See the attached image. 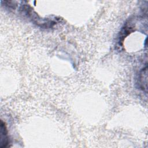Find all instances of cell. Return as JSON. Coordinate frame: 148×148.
Returning <instances> with one entry per match:
<instances>
[{"instance_id":"6da1fadb","label":"cell","mask_w":148,"mask_h":148,"mask_svg":"<svg viewBox=\"0 0 148 148\" xmlns=\"http://www.w3.org/2000/svg\"><path fill=\"white\" fill-rule=\"evenodd\" d=\"M7 129L6 127V125L5 123L1 121V148L6 147L8 145V134H7Z\"/></svg>"},{"instance_id":"7a4b0ae2","label":"cell","mask_w":148,"mask_h":148,"mask_svg":"<svg viewBox=\"0 0 148 148\" xmlns=\"http://www.w3.org/2000/svg\"><path fill=\"white\" fill-rule=\"evenodd\" d=\"M144 80H147V67L143 69V70L141 71V72L140 73V76H139V80H140L139 84H140V87L143 90L144 88H145L146 90L144 84H145V86L147 87V83L144 82Z\"/></svg>"}]
</instances>
